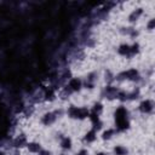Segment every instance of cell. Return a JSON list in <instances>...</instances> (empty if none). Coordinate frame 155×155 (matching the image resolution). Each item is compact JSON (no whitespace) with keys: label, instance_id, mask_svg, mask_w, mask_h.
I'll return each instance as SVG.
<instances>
[{"label":"cell","instance_id":"1","mask_svg":"<svg viewBox=\"0 0 155 155\" xmlns=\"http://www.w3.org/2000/svg\"><path fill=\"white\" fill-rule=\"evenodd\" d=\"M113 127L115 128L117 134L127 133L132 128V117L131 111L126 104L119 103L113 111Z\"/></svg>","mask_w":155,"mask_h":155},{"label":"cell","instance_id":"2","mask_svg":"<svg viewBox=\"0 0 155 155\" xmlns=\"http://www.w3.org/2000/svg\"><path fill=\"white\" fill-rule=\"evenodd\" d=\"M116 54L125 59H133L142 52V45L138 40L134 41H122L116 46Z\"/></svg>","mask_w":155,"mask_h":155},{"label":"cell","instance_id":"3","mask_svg":"<svg viewBox=\"0 0 155 155\" xmlns=\"http://www.w3.org/2000/svg\"><path fill=\"white\" fill-rule=\"evenodd\" d=\"M143 80L142 71L136 67H130L127 69H122L119 73L115 74L114 81L115 82H130L134 85H139V82Z\"/></svg>","mask_w":155,"mask_h":155},{"label":"cell","instance_id":"4","mask_svg":"<svg viewBox=\"0 0 155 155\" xmlns=\"http://www.w3.org/2000/svg\"><path fill=\"white\" fill-rule=\"evenodd\" d=\"M65 116L76 122H84L90 116V108L87 105H78L74 103L68 104L65 108Z\"/></svg>","mask_w":155,"mask_h":155},{"label":"cell","instance_id":"5","mask_svg":"<svg viewBox=\"0 0 155 155\" xmlns=\"http://www.w3.org/2000/svg\"><path fill=\"white\" fill-rule=\"evenodd\" d=\"M63 116H65V109L63 107H57L54 109L44 111L39 117V122L42 127L48 128L56 125Z\"/></svg>","mask_w":155,"mask_h":155},{"label":"cell","instance_id":"6","mask_svg":"<svg viewBox=\"0 0 155 155\" xmlns=\"http://www.w3.org/2000/svg\"><path fill=\"white\" fill-rule=\"evenodd\" d=\"M155 110V102L150 97H143L138 101L137 111L144 116H151Z\"/></svg>","mask_w":155,"mask_h":155},{"label":"cell","instance_id":"7","mask_svg":"<svg viewBox=\"0 0 155 155\" xmlns=\"http://www.w3.org/2000/svg\"><path fill=\"white\" fill-rule=\"evenodd\" d=\"M101 80V75L98 71L96 70H92V71H88L85 78H82V81H84V90H86L87 92H92L97 88L98 86V82Z\"/></svg>","mask_w":155,"mask_h":155},{"label":"cell","instance_id":"8","mask_svg":"<svg viewBox=\"0 0 155 155\" xmlns=\"http://www.w3.org/2000/svg\"><path fill=\"white\" fill-rule=\"evenodd\" d=\"M64 85L71 94H80L84 91V81L79 75H73L64 82Z\"/></svg>","mask_w":155,"mask_h":155},{"label":"cell","instance_id":"9","mask_svg":"<svg viewBox=\"0 0 155 155\" xmlns=\"http://www.w3.org/2000/svg\"><path fill=\"white\" fill-rule=\"evenodd\" d=\"M57 144L58 148L61 149V153L69 154L74 149V140L71 136L67 133H57Z\"/></svg>","mask_w":155,"mask_h":155},{"label":"cell","instance_id":"10","mask_svg":"<svg viewBox=\"0 0 155 155\" xmlns=\"http://www.w3.org/2000/svg\"><path fill=\"white\" fill-rule=\"evenodd\" d=\"M145 16V8L143 6H136L130 10V12L127 13V17H126V21H127V24L128 25H134Z\"/></svg>","mask_w":155,"mask_h":155},{"label":"cell","instance_id":"11","mask_svg":"<svg viewBox=\"0 0 155 155\" xmlns=\"http://www.w3.org/2000/svg\"><path fill=\"white\" fill-rule=\"evenodd\" d=\"M120 86L115 85V84H110V85H104L101 90V97L108 102H113L116 99V94L119 91Z\"/></svg>","mask_w":155,"mask_h":155},{"label":"cell","instance_id":"12","mask_svg":"<svg viewBox=\"0 0 155 155\" xmlns=\"http://www.w3.org/2000/svg\"><path fill=\"white\" fill-rule=\"evenodd\" d=\"M119 33H120V35L121 36H124V38H127V39H130L131 41H134L136 39H138V36H139V29H137L134 25H121L119 29Z\"/></svg>","mask_w":155,"mask_h":155},{"label":"cell","instance_id":"13","mask_svg":"<svg viewBox=\"0 0 155 155\" xmlns=\"http://www.w3.org/2000/svg\"><path fill=\"white\" fill-rule=\"evenodd\" d=\"M28 140L29 139H28L27 134L24 132H19V133H17L12 138V140H11V148L12 149H17V150H22V149L25 148Z\"/></svg>","mask_w":155,"mask_h":155},{"label":"cell","instance_id":"14","mask_svg":"<svg viewBox=\"0 0 155 155\" xmlns=\"http://www.w3.org/2000/svg\"><path fill=\"white\" fill-rule=\"evenodd\" d=\"M82 143L85 145H93L94 143H97V140L99 139V133L97 131H94L93 128H88L85 131V133L82 134Z\"/></svg>","mask_w":155,"mask_h":155},{"label":"cell","instance_id":"15","mask_svg":"<svg viewBox=\"0 0 155 155\" xmlns=\"http://www.w3.org/2000/svg\"><path fill=\"white\" fill-rule=\"evenodd\" d=\"M117 133L115 131V128L111 126V127H104L101 132H99V139L103 142V143H109L111 140H114L116 138Z\"/></svg>","mask_w":155,"mask_h":155},{"label":"cell","instance_id":"16","mask_svg":"<svg viewBox=\"0 0 155 155\" xmlns=\"http://www.w3.org/2000/svg\"><path fill=\"white\" fill-rule=\"evenodd\" d=\"M42 148H44V145H42V143H41L40 140L30 139V140H28V143H27V145H25L24 149H25L29 154H31V155H38V154L41 151Z\"/></svg>","mask_w":155,"mask_h":155},{"label":"cell","instance_id":"17","mask_svg":"<svg viewBox=\"0 0 155 155\" xmlns=\"http://www.w3.org/2000/svg\"><path fill=\"white\" fill-rule=\"evenodd\" d=\"M142 98V88L139 85H134L131 88H127V103L136 102Z\"/></svg>","mask_w":155,"mask_h":155},{"label":"cell","instance_id":"18","mask_svg":"<svg viewBox=\"0 0 155 155\" xmlns=\"http://www.w3.org/2000/svg\"><path fill=\"white\" fill-rule=\"evenodd\" d=\"M111 155H130V149L126 144L122 143H115L111 147Z\"/></svg>","mask_w":155,"mask_h":155},{"label":"cell","instance_id":"19","mask_svg":"<svg viewBox=\"0 0 155 155\" xmlns=\"http://www.w3.org/2000/svg\"><path fill=\"white\" fill-rule=\"evenodd\" d=\"M88 108H90V113H93V114H97V115H101V116L104 114V110H105L104 103L102 101H99V99L94 101Z\"/></svg>","mask_w":155,"mask_h":155},{"label":"cell","instance_id":"20","mask_svg":"<svg viewBox=\"0 0 155 155\" xmlns=\"http://www.w3.org/2000/svg\"><path fill=\"white\" fill-rule=\"evenodd\" d=\"M144 28H145V31H148V33H153L154 29H155V18H154V17L148 18V19L145 21Z\"/></svg>","mask_w":155,"mask_h":155},{"label":"cell","instance_id":"21","mask_svg":"<svg viewBox=\"0 0 155 155\" xmlns=\"http://www.w3.org/2000/svg\"><path fill=\"white\" fill-rule=\"evenodd\" d=\"M74 155H90V150L86 147H82V148L78 149V151H75Z\"/></svg>","mask_w":155,"mask_h":155},{"label":"cell","instance_id":"22","mask_svg":"<svg viewBox=\"0 0 155 155\" xmlns=\"http://www.w3.org/2000/svg\"><path fill=\"white\" fill-rule=\"evenodd\" d=\"M38 155H53V153H52V150H50V149H47V148H42L41 151H40Z\"/></svg>","mask_w":155,"mask_h":155},{"label":"cell","instance_id":"23","mask_svg":"<svg viewBox=\"0 0 155 155\" xmlns=\"http://www.w3.org/2000/svg\"><path fill=\"white\" fill-rule=\"evenodd\" d=\"M93 155H110V153L107 150H96Z\"/></svg>","mask_w":155,"mask_h":155},{"label":"cell","instance_id":"24","mask_svg":"<svg viewBox=\"0 0 155 155\" xmlns=\"http://www.w3.org/2000/svg\"><path fill=\"white\" fill-rule=\"evenodd\" d=\"M58 155H68V154H65V153H59Z\"/></svg>","mask_w":155,"mask_h":155}]
</instances>
